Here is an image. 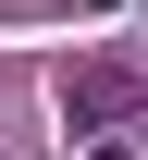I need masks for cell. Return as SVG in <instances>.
<instances>
[{
    "instance_id": "6da1fadb",
    "label": "cell",
    "mask_w": 148,
    "mask_h": 160,
    "mask_svg": "<svg viewBox=\"0 0 148 160\" xmlns=\"http://www.w3.org/2000/svg\"><path fill=\"white\" fill-rule=\"evenodd\" d=\"M124 111H136V74H124V62H74V74H62V123H74V136H111Z\"/></svg>"
},
{
    "instance_id": "7a4b0ae2",
    "label": "cell",
    "mask_w": 148,
    "mask_h": 160,
    "mask_svg": "<svg viewBox=\"0 0 148 160\" xmlns=\"http://www.w3.org/2000/svg\"><path fill=\"white\" fill-rule=\"evenodd\" d=\"M86 160H136V148H124V136H86Z\"/></svg>"
}]
</instances>
